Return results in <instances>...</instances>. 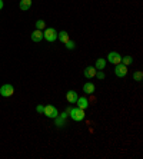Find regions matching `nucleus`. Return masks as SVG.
Segmentation results:
<instances>
[{
	"label": "nucleus",
	"mask_w": 143,
	"mask_h": 159,
	"mask_svg": "<svg viewBox=\"0 0 143 159\" xmlns=\"http://www.w3.org/2000/svg\"><path fill=\"white\" fill-rule=\"evenodd\" d=\"M107 62H110L112 65H118V63L122 62V56L118 52H110L107 55Z\"/></svg>",
	"instance_id": "6"
},
{
	"label": "nucleus",
	"mask_w": 143,
	"mask_h": 159,
	"mask_svg": "<svg viewBox=\"0 0 143 159\" xmlns=\"http://www.w3.org/2000/svg\"><path fill=\"white\" fill-rule=\"evenodd\" d=\"M77 92H74V90H69V92L66 93V99L69 103H76V100H77Z\"/></svg>",
	"instance_id": "10"
},
{
	"label": "nucleus",
	"mask_w": 143,
	"mask_h": 159,
	"mask_svg": "<svg viewBox=\"0 0 143 159\" xmlns=\"http://www.w3.org/2000/svg\"><path fill=\"white\" fill-rule=\"evenodd\" d=\"M83 75H84V78H87V79L95 78L96 76V67L95 66H87L86 69H84Z\"/></svg>",
	"instance_id": "7"
},
{
	"label": "nucleus",
	"mask_w": 143,
	"mask_h": 159,
	"mask_svg": "<svg viewBox=\"0 0 143 159\" xmlns=\"http://www.w3.org/2000/svg\"><path fill=\"white\" fill-rule=\"evenodd\" d=\"M69 115L74 122H80V120L84 119V109H80V107H70Z\"/></svg>",
	"instance_id": "1"
},
{
	"label": "nucleus",
	"mask_w": 143,
	"mask_h": 159,
	"mask_svg": "<svg viewBox=\"0 0 143 159\" xmlns=\"http://www.w3.org/2000/svg\"><path fill=\"white\" fill-rule=\"evenodd\" d=\"M133 79H135L136 82H142L143 73H142V72H135V73H133Z\"/></svg>",
	"instance_id": "17"
},
{
	"label": "nucleus",
	"mask_w": 143,
	"mask_h": 159,
	"mask_svg": "<svg viewBox=\"0 0 143 159\" xmlns=\"http://www.w3.org/2000/svg\"><path fill=\"white\" fill-rule=\"evenodd\" d=\"M76 103H77V107H80V109H86V107H89V100L86 99V98H77Z\"/></svg>",
	"instance_id": "12"
},
{
	"label": "nucleus",
	"mask_w": 143,
	"mask_h": 159,
	"mask_svg": "<svg viewBox=\"0 0 143 159\" xmlns=\"http://www.w3.org/2000/svg\"><path fill=\"white\" fill-rule=\"evenodd\" d=\"M36 29H39V30H43V29H46V22L44 20H37L36 22Z\"/></svg>",
	"instance_id": "16"
},
{
	"label": "nucleus",
	"mask_w": 143,
	"mask_h": 159,
	"mask_svg": "<svg viewBox=\"0 0 143 159\" xmlns=\"http://www.w3.org/2000/svg\"><path fill=\"white\" fill-rule=\"evenodd\" d=\"M43 113L47 116V118H50V119H55V118L59 116V112H57V109H56L53 105H46V106H44Z\"/></svg>",
	"instance_id": "4"
},
{
	"label": "nucleus",
	"mask_w": 143,
	"mask_h": 159,
	"mask_svg": "<svg viewBox=\"0 0 143 159\" xmlns=\"http://www.w3.org/2000/svg\"><path fill=\"white\" fill-rule=\"evenodd\" d=\"M114 75L118 76V78H125L126 75H127V66L123 65V63H118V65H114Z\"/></svg>",
	"instance_id": "5"
},
{
	"label": "nucleus",
	"mask_w": 143,
	"mask_h": 159,
	"mask_svg": "<svg viewBox=\"0 0 143 159\" xmlns=\"http://www.w3.org/2000/svg\"><path fill=\"white\" fill-rule=\"evenodd\" d=\"M32 40L33 42H40V40H43V30H39V29H36L34 32H32Z\"/></svg>",
	"instance_id": "8"
},
{
	"label": "nucleus",
	"mask_w": 143,
	"mask_h": 159,
	"mask_svg": "<svg viewBox=\"0 0 143 159\" xmlns=\"http://www.w3.org/2000/svg\"><path fill=\"white\" fill-rule=\"evenodd\" d=\"M55 120H56V125L62 128V126H65V120H66V119H63V118H60V116H57V118H55Z\"/></svg>",
	"instance_id": "18"
},
{
	"label": "nucleus",
	"mask_w": 143,
	"mask_h": 159,
	"mask_svg": "<svg viewBox=\"0 0 143 159\" xmlns=\"http://www.w3.org/2000/svg\"><path fill=\"white\" fill-rule=\"evenodd\" d=\"M13 93H15V88L10 83H6V85H3L0 88V95L3 98H10L13 96Z\"/></svg>",
	"instance_id": "3"
},
{
	"label": "nucleus",
	"mask_w": 143,
	"mask_h": 159,
	"mask_svg": "<svg viewBox=\"0 0 143 159\" xmlns=\"http://www.w3.org/2000/svg\"><path fill=\"white\" fill-rule=\"evenodd\" d=\"M36 111H37V113H43V111H44V106H43V105H39V106L36 107Z\"/></svg>",
	"instance_id": "20"
},
{
	"label": "nucleus",
	"mask_w": 143,
	"mask_h": 159,
	"mask_svg": "<svg viewBox=\"0 0 143 159\" xmlns=\"http://www.w3.org/2000/svg\"><path fill=\"white\" fill-rule=\"evenodd\" d=\"M3 9V0H0V10Z\"/></svg>",
	"instance_id": "22"
},
{
	"label": "nucleus",
	"mask_w": 143,
	"mask_h": 159,
	"mask_svg": "<svg viewBox=\"0 0 143 159\" xmlns=\"http://www.w3.org/2000/svg\"><path fill=\"white\" fill-rule=\"evenodd\" d=\"M132 62H133V57H132V56H123L120 63H123V65L129 66V65H132Z\"/></svg>",
	"instance_id": "15"
},
{
	"label": "nucleus",
	"mask_w": 143,
	"mask_h": 159,
	"mask_svg": "<svg viewBox=\"0 0 143 159\" xmlns=\"http://www.w3.org/2000/svg\"><path fill=\"white\" fill-rule=\"evenodd\" d=\"M96 76H97V79H99V80H102V79H105V73H103V72H99V73L96 72Z\"/></svg>",
	"instance_id": "21"
},
{
	"label": "nucleus",
	"mask_w": 143,
	"mask_h": 159,
	"mask_svg": "<svg viewBox=\"0 0 143 159\" xmlns=\"http://www.w3.org/2000/svg\"><path fill=\"white\" fill-rule=\"evenodd\" d=\"M19 7H20V10H23V11L29 10V9L32 7V0H20Z\"/></svg>",
	"instance_id": "11"
},
{
	"label": "nucleus",
	"mask_w": 143,
	"mask_h": 159,
	"mask_svg": "<svg viewBox=\"0 0 143 159\" xmlns=\"http://www.w3.org/2000/svg\"><path fill=\"white\" fill-rule=\"evenodd\" d=\"M105 66H106V60H105V59H102V57H100V59L96 60V65H95L96 70H97V69H99V70H102V69H105Z\"/></svg>",
	"instance_id": "14"
},
{
	"label": "nucleus",
	"mask_w": 143,
	"mask_h": 159,
	"mask_svg": "<svg viewBox=\"0 0 143 159\" xmlns=\"http://www.w3.org/2000/svg\"><path fill=\"white\" fill-rule=\"evenodd\" d=\"M95 85H93L92 82H87V83H84L83 85V93H86V95H92V93H95Z\"/></svg>",
	"instance_id": "9"
},
{
	"label": "nucleus",
	"mask_w": 143,
	"mask_h": 159,
	"mask_svg": "<svg viewBox=\"0 0 143 159\" xmlns=\"http://www.w3.org/2000/svg\"><path fill=\"white\" fill-rule=\"evenodd\" d=\"M57 39H59L63 44L66 43L67 40H70V39H69V33H67V32H65V30H63V32H60V33H57Z\"/></svg>",
	"instance_id": "13"
},
{
	"label": "nucleus",
	"mask_w": 143,
	"mask_h": 159,
	"mask_svg": "<svg viewBox=\"0 0 143 159\" xmlns=\"http://www.w3.org/2000/svg\"><path fill=\"white\" fill-rule=\"evenodd\" d=\"M65 44H66V49H69V50H73V49H74V46H76L73 40H67Z\"/></svg>",
	"instance_id": "19"
},
{
	"label": "nucleus",
	"mask_w": 143,
	"mask_h": 159,
	"mask_svg": "<svg viewBox=\"0 0 143 159\" xmlns=\"http://www.w3.org/2000/svg\"><path fill=\"white\" fill-rule=\"evenodd\" d=\"M43 37L51 43V42H55L56 39H57V32H56L53 27H46L43 32Z\"/></svg>",
	"instance_id": "2"
}]
</instances>
